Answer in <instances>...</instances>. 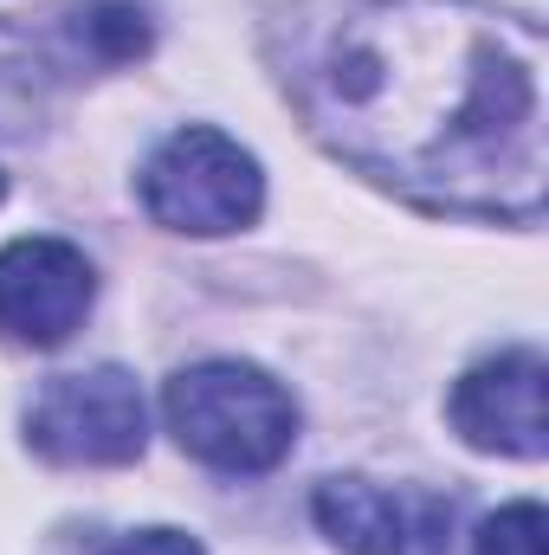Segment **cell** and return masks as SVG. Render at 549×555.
<instances>
[{
	"label": "cell",
	"mask_w": 549,
	"mask_h": 555,
	"mask_svg": "<svg viewBox=\"0 0 549 555\" xmlns=\"http://www.w3.org/2000/svg\"><path fill=\"white\" fill-rule=\"evenodd\" d=\"M544 72V26L491 0H356L291 91L336 162L413 207L531 227L549 175Z\"/></svg>",
	"instance_id": "cell-1"
},
{
	"label": "cell",
	"mask_w": 549,
	"mask_h": 555,
	"mask_svg": "<svg viewBox=\"0 0 549 555\" xmlns=\"http://www.w3.org/2000/svg\"><path fill=\"white\" fill-rule=\"evenodd\" d=\"M162 420L188 459L233 478L272 472L297 446V401L253 362H194L168 375Z\"/></svg>",
	"instance_id": "cell-2"
},
{
	"label": "cell",
	"mask_w": 549,
	"mask_h": 555,
	"mask_svg": "<svg viewBox=\"0 0 549 555\" xmlns=\"http://www.w3.org/2000/svg\"><path fill=\"white\" fill-rule=\"evenodd\" d=\"M142 214L168 233H194V240H220L259 220L266 207V175L253 162V149L233 137L188 124L142 162Z\"/></svg>",
	"instance_id": "cell-3"
},
{
	"label": "cell",
	"mask_w": 549,
	"mask_h": 555,
	"mask_svg": "<svg viewBox=\"0 0 549 555\" xmlns=\"http://www.w3.org/2000/svg\"><path fill=\"white\" fill-rule=\"evenodd\" d=\"M26 446L52 465H137L149 446V414L130 369H78L39 388L26 408Z\"/></svg>",
	"instance_id": "cell-4"
},
{
	"label": "cell",
	"mask_w": 549,
	"mask_h": 555,
	"mask_svg": "<svg viewBox=\"0 0 549 555\" xmlns=\"http://www.w3.org/2000/svg\"><path fill=\"white\" fill-rule=\"evenodd\" d=\"M98 304V272L72 240L0 246V336L26 349H59Z\"/></svg>",
	"instance_id": "cell-5"
},
{
	"label": "cell",
	"mask_w": 549,
	"mask_h": 555,
	"mask_svg": "<svg viewBox=\"0 0 549 555\" xmlns=\"http://www.w3.org/2000/svg\"><path fill=\"white\" fill-rule=\"evenodd\" d=\"M544 349L531 343L478 362L452 388V408H446L459 439L478 452H505V459H544Z\"/></svg>",
	"instance_id": "cell-6"
},
{
	"label": "cell",
	"mask_w": 549,
	"mask_h": 555,
	"mask_svg": "<svg viewBox=\"0 0 549 555\" xmlns=\"http://www.w3.org/2000/svg\"><path fill=\"white\" fill-rule=\"evenodd\" d=\"M317 530L343 555H413V504L375 478H330L310 498Z\"/></svg>",
	"instance_id": "cell-7"
},
{
	"label": "cell",
	"mask_w": 549,
	"mask_h": 555,
	"mask_svg": "<svg viewBox=\"0 0 549 555\" xmlns=\"http://www.w3.org/2000/svg\"><path fill=\"white\" fill-rule=\"evenodd\" d=\"M59 46H65L72 65L117 72V65L149 59L155 26H149V7L142 0H72L65 20H59Z\"/></svg>",
	"instance_id": "cell-8"
},
{
	"label": "cell",
	"mask_w": 549,
	"mask_h": 555,
	"mask_svg": "<svg viewBox=\"0 0 549 555\" xmlns=\"http://www.w3.org/2000/svg\"><path fill=\"white\" fill-rule=\"evenodd\" d=\"M52 104V59L33 33L0 20V137H33Z\"/></svg>",
	"instance_id": "cell-9"
},
{
	"label": "cell",
	"mask_w": 549,
	"mask_h": 555,
	"mask_svg": "<svg viewBox=\"0 0 549 555\" xmlns=\"http://www.w3.org/2000/svg\"><path fill=\"white\" fill-rule=\"evenodd\" d=\"M472 555H544V504H505L498 517L478 524Z\"/></svg>",
	"instance_id": "cell-10"
},
{
	"label": "cell",
	"mask_w": 549,
	"mask_h": 555,
	"mask_svg": "<svg viewBox=\"0 0 549 555\" xmlns=\"http://www.w3.org/2000/svg\"><path fill=\"white\" fill-rule=\"evenodd\" d=\"M104 555H207L188 530H130V537H117Z\"/></svg>",
	"instance_id": "cell-11"
},
{
	"label": "cell",
	"mask_w": 549,
	"mask_h": 555,
	"mask_svg": "<svg viewBox=\"0 0 549 555\" xmlns=\"http://www.w3.org/2000/svg\"><path fill=\"white\" fill-rule=\"evenodd\" d=\"M0 194H7V181H0Z\"/></svg>",
	"instance_id": "cell-12"
}]
</instances>
